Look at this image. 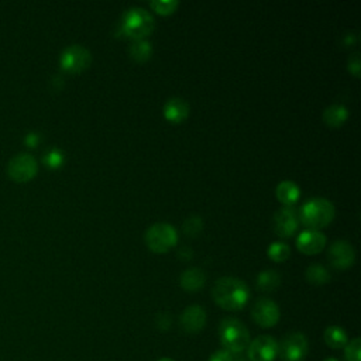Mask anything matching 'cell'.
Segmentation results:
<instances>
[{"label":"cell","instance_id":"obj_22","mask_svg":"<svg viewBox=\"0 0 361 361\" xmlns=\"http://www.w3.org/2000/svg\"><path fill=\"white\" fill-rule=\"evenodd\" d=\"M306 280L313 285H322V284L329 283L330 274L323 265L312 264L306 269Z\"/></svg>","mask_w":361,"mask_h":361},{"label":"cell","instance_id":"obj_19","mask_svg":"<svg viewBox=\"0 0 361 361\" xmlns=\"http://www.w3.org/2000/svg\"><path fill=\"white\" fill-rule=\"evenodd\" d=\"M280 283H281V278L274 269H265L257 277V287H258V290H261L264 292L277 290Z\"/></svg>","mask_w":361,"mask_h":361},{"label":"cell","instance_id":"obj_7","mask_svg":"<svg viewBox=\"0 0 361 361\" xmlns=\"http://www.w3.org/2000/svg\"><path fill=\"white\" fill-rule=\"evenodd\" d=\"M278 354L283 361H304L308 354V339L298 332L287 334L278 344Z\"/></svg>","mask_w":361,"mask_h":361},{"label":"cell","instance_id":"obj_8","mask_svg":"<svg viewBox=\"0 0 361 361\" xmlns=\"http://www.w3.org/2000/svg\"><path fill=\"white\" fill-rule=\"evenodd\" d=\"M37 161L29 153H20L15 155L8 165V172L16 183H27L37 174Z\"/></svg>","mask_w":361,"mask_h":361},{"label":"cell","instance_id":"obj_4","mask_svg":"<svg viewBox=\"0 0 361 361\" xmlns=\"http://www.w3.org/2000/svg\"><path fill=\"white\" fill-rule=\"evenodd\" d=\"M155 27L153 16L143 8H132L123 15V33L134 40H144Z\"/></svg>","mask_w":361,"mask_h":361},{"label":"cell","instance_id":"obj_25","mask_svg":"<svg viewBox=\"0 0 361 361\" xmlns=\"http://www.w3.org/2000/svg\"><path fill=\"white\" fill-rule=\"evenodd\" d=\"M344 355L347 361H361V340L358 337L347 341Z\"/></svg>","mask_w":361,"mask_h":361},{"label":"cell","instance_id":"obj_23","mask_svg":"<svg viewBox=\"0 0 361 361\" xmlns=\"http://www.w3.org/2000/svg\"><path fill=\"white\" fill-rule=\"evenodd\" d=\"M291 254V248L287 243L283 241H274L268 247V255L274 261H285Z\"/></svg>","mask_w":361,"mask_h":361},{"label":"cell","instance_id":"obj_12","mask_svg":"<svg viewBox=\"0 0 361 361\" xmlns=\"http://www.w3.org/2000/svg\"><path fill=\"white\" fill-rule=\"evenodd\" d=\"M355 260V251L353 246L344 240L334 241L329 248V261L337 269H346L353 265Z\"/></svg>","mask_w":361,"mask_h":361},{"label":"cell","instance_id":"obj_5","mask_svg":"<svg viewBox=\"0 0 361 361\" xmlns=\"http://www.w3.org/2000/svg\"><path fill=\"white\" fill-rule=\"evenodd\" d=\"M178 241L176 230L168 223H155L146 232V243L154 253H165Z\"/></svg>","mask_w":361,"mask_h":361},{"label":"cell","instance_id":"obj_18","mask_svg":"<svg viewBox=\"0 0 361 361\" xmlns=\"http://www.w3.org/2000/svg\"><path fill=\"white\" fill-rule=\"evenodd\" d=\"M348 118V111L343 105H332L323 112V120L327 126L339 127Z\"/></svg>","mask_w":361,"mask_h":361},{"label":"cell","instance_id":"obj_29","mask_svg":"<svg viewBox=\"0 0 361 361\" xmlns=\"http://www.w3.org/2000/svg\"><path fill=\"white\" fill-rule=\"evenodd\" d=\"M232 358H233L232 353H229L226 350H219L215 354H212L209 361H232Z\"/></svg>","mask_w":361,"mask_h":361},{"label":"cell","instance_id":"obj_31","mask_svg":"<svg viewBox=\"0 0 361 361\" xmlns=\"http://www.w3.org/2000/svg\"><path fill=\"white\" fill-rule=\"evenodd\" d=\"M38 141H40V137L36 133H30L26 136V144H29L30 147H36L38 144Z\"/></svg>","mask_w":361,"mask_h":361},{"label":"cell","instance_id":"obj_9","mask_svg":"<svg viewBox=\"0 0 361 361\" xmlns=\"http://www.w3.org/2000/svg\"><path fill=\"white\" fill-rule=\"evenodd\" d=\"M248 361H274L278 355V343L271 336H258L248 344Z\"/></svg>","mask_w":361,"mask_h":361},{"label":"cell","instance_id":"obj_33","mask_svg":"<svg viewBox=\"0 0 361 361\" xmlns=\"http://www.w3.org/2000/svg\"><path fill=\"white\" fill-rule=\"evenodd\" d=\"M232 361H248V358H246V357H243L240 354H233Z\"/></svg>","mask_w":361,"mask_h":361},{"label":"cell","instance_id":"obj_35","mask_svg":"<svg viewBox=\"0 0 361 361\" xmlns=\"http://www.w3.org/2000/svg\"><path fill=\"white\" fill-rule=\"evenodd\" d=\"M323 361H339V360H336V358H326V360H323Z\"/></svg>","mask_w":361,"mask_h":361},{"label":"cell","instance_id":"obj_14","mask_svg":"<svg viewBox=\"0 0 361 361\" xmlns=\"http://www.w3.org/2000/svg\"><path fill=\"white\" fill-rule=\"evenodd\" d=\"M206 323V312L199 305L188 306L183 316H180V325L187 333H198L204 329Z\"/></svg>","mask_w":361,"mask_h":361},{"label":"cell","instance_id":"obj_20","mask_svg":"<svg viewBox=\"0 0 361 361\" xmlns=\"http://www.w3.org/2000/svg\"><path fill=\"white\" fill-rule=\"evenodd\" d=\"M325 341L332 348H341L347 344L348 339L346 332L339 326H330L325 332Z\"/></svg>","mask_w":361,"mask_h":361},{"label":"cell","instance_id":"obj_3","mask_svg":"<svg viewBox=\"0 0 361 361\" xmlns=\"http://www.w3.org/2000/svg\"><path fill=\"white\" fill-rule=\"evenodd\" d=\"M220 341L226 351L240 354L250 344V333L247 327L234 318H226L219 326Z\"/></svg>","mask_w":361,"mask_h":361},{"label":"cell","instance_id":"obj_2","mask_svg":"<svg viewBox=\"0 0 361 361\" xmlns=\"http://www.w3.org/2000/svg\"><path fill=\"white\" fill-rule=\"evenodd\" d=\"M334 206L325 198L309 199L299 212L302 223L313 230L326 227L334 219Z\"/></svg>","mask_w":361,"mask_h":361},{"label":"cell","instance_id":"obj_34","mask_svg":"<svg viewBox=\"0 0 361 361\" xmlns=\"http://www.w3.org/2000/svg\"><path fill=\"white\" fill-rule=\"evenodd\" d=\"M158 361H175V360H172V358H161Z\"/></svg>","mask_w":361,"mask_h":361},{"label":"cell","instance_id":"obj_13","mask_svg":"<svg viewBox=\"0 0 361 361\" xmlns=\"http://www.w3.org/2000/svg\"><path fill=\"white\" fill-rule=\"evenodd\" d=\"M325 246H326V237L319 230H313V229L305 230L297 239V247L299 248V251L305 254L320 253L325 248Z\"/></svg>","mask_w":361,"mask_h":361},{"label":"cell","instance_id":"obj_27","mask_svg":"<svg viewBox=\"0 0 361 361\" xmlns=\"http://www.w3.org/2000/svg\"><path fill=\"white\" fill-rule=\"evenodd\" d=\"M44 162L50 167V168H58L62 165L64 162V154L61 150L58 148H52L45 155H44Z\"/></svg>","mask_w":361,"mask_h":361},{"label":"cell","instance_id":"obj_24","mask_svg":"<svg viewBox=\"0 0 361 361\" xmlns=\"http://www.w3.org/2000/svg\"><path fill=\"white\" fill-rule=\"evenodd\" d=\"M176 0H153L150 6L160 15H171L178 8Z\"/></svg>","mask_w":361,"mask_h":361},{"label":"cell","instance_id":"obj_11","mask_svg":"<svg viewBox=\"0 0 361 361\" xmlns=\"http://www.w3.org/2000/svg\"><path fill=\"white\" fill-rule=\"evenodd\" d=\"M274 230L281 237L292 236L299 225V215L294 206H284L274 215Z\"/></svg>","mask_w":361,"mask_h":361},{"label":"cell","instance_id":"obj_1","mask_svg":"<svg viewBox=\"0 0 361 361\" xmlns=\"http://www.w3.org/2000/svg\"><path fill=\"white\" fill-rule=\"evenodd\" d=\"M250 298L247 285L233 277H223L218 280L213 287V299L226 311H239L244 308Z\"/></svg>","mask_w":361,"mask_h":361},{"label":"cell","instance_id":"obj_26","mask_svg":"<svg viewBox=\"0 0 361 361\" xmlns=\"http://www.w3.org/2000/svg\"><path fill=\"white\" fill-rule=\"evenodd\" d=\"M204 229V222L198 216H191L184 223V232L190 237H197Z\"/></svg>","mask_w":361,"mask_h":361},{"label":"cell","instance_id":"obj_30","mask_svg":"<svg viewBox=\"0 0 361 361\" xmlns=\"http://www.w3.org/2000/svg\"><path fill=\"white\" fill-rule=\"evenodd\" d=\"M157 325H158L160 329L165 330V329H168L171 326V318L168 315H160L157 318Z\"/></svg>","mask_w":361,"mask_h":361},{"label":"cell","instance_id":"obj_16","mask_svg":"<svg viewBox=\"0 0 361 361\" xmlns=\"http://www.w3.org/2000/svg\"><path fill=\"white\" fill-rule=\"evenodd\" d=\"M205 281H206V276H205L204 271L199 269V268L185 269L183 276H180V278H179L180 287H183L185 291H190V292L199 291L205 285Z\"/></svg>","mask_w":361,"mask_h":361},{"label":"cell","instance_id":"obj_6","mask_svg":"<svg viewBox=\"0 0 361 361\" xmlns=\"http://www.w3.org/2000/svg\"><path fill=\"white\" fill-rule=\"evenodd\" d=\"M90 62H92L90 51L78 44L66 47L59 57L61 68L71 73H79L85 71Z\"/></svg>","mask_w":361,"mask_h":361},{"label":"cell","instance_id":"obj_17","mask_svg":"<svg viewBox=\"0 0 361 361\" xmlns=\"http://www.w3.org/2000/svg\"><path fill=\"white\" fill-rule=\"evenodd\" d=\"M299 188L297 184L291 183V180H283L277 187V198L280 202H283L285 206H291L299 199Z\"/></svg>","mask_w":361,"mask_h":361},{"label":"cell","instance_id":"obj_21","mask_svg":"<svg viewBox=\"0 0 361 361\" xmlns=\"http://www.w3.org/2000/svg\"><path fill=\"white\" fill-rule=\"evenodd\" d=\"M129 52L133 59L139 62H144L151 57L153 47H151V43L147 40H134L129 48Z\"/></svg>","mask_w":361,"mask_h":361},{"label":"cell","instance_id":"obj_28","mask_svg":"<svg viewBox=\"0 0 361 361\" xmlns=\"http://www.w3.org/2000/svg\"><path fill=\"white\" fill-rule=\"evenodd\" d=\"M348 71L351 73H354L355 76L360 75V54L358 52H353L348 58Z\"/></svg>","mask_w":361,"mask_h":361},{"label":"cell","instance_id":"obj_32","mask_svg":"<svg viewBox=\"0 0 361 361\" xmlns=\"http://www.w3.org/2000/svg\"><path fill=\"white\" fill-rule=\"evenodd\" d=\"M179 255L187 260V258H190L192 255V253L188 250V247H183V248H180V251H179Z\"/></svg>","mask_w":361,"mask_h":361},{"label":"cell","instance_id":"obj_15","mask_svg":"<svg viewBox=\"0 0 361 361\" xmlns=\"http://www.w3.org/2000/svg\"><path fill=\"white\" fill-rule=\"evenodd\" d=\"M190 105L180 98H171L164 106V116L172 123H179L188 118Z\"/></svg>","mask_w":361,"mask_h":361},{"label":"cell","instance_id":"obj_10","mask_svg":"<svg viewBox=\"0 0 361 361\" xmlns=\"http://www.w3.org/2000/svg\"><path fill=\"white\" fill-rule=\"evenodd\" d=\"M251 315L258 326L273 327L280 320V308L274 301H271L268 298H260L253 305Z\"/></svg>","mask_w":361,"mask_h":361}]
</instances>
